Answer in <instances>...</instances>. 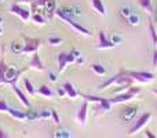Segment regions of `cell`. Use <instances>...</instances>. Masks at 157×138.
Segmentation results:
<instances>
[{"label":"cell","instance_id":"cell-9","mask_svg":"<svg viewBox=\"0 0 157 138\" xmlns=\"http://www.w3.org/2000/svg\"><path fill=\"white\" fill-rule=\"evenodd\" d=\"M25 72V69L22 70H17L14 66H8L7 68V72H6V81L10 84H14L17 83V80H18V77L22 75V73Z\"/></svg>","mask_w":157,"mask_h":138},{"label":"cell","instance_id":"cell-30","mask_svg":"<svg viewBox=\"0 0 157 138\" xmlns=\"http://www.w3.org/2000/svg\"><path fill=\"white\" fill-rule=\"evenodd\" d=\"M36 117H39V113L35 111V109H32V108H28V112H26V119H29V120H33V119H36Z\"/></svg>","mask_w":157,"mask_h":138},{"label":"cell","instance_id":"cell-8","mask_svg":"<svg viewBox=\"0 0 157 138\" xmlns=\"http://www.w3.org/2000/svg\"><path fill=\"white\" fill-rule=\"evenodd\" d=\"M62 21H65L66 24L69 25V26H72V28H73V29L76 30L77 33H81V35H84V36H88V37H91V36H92V33L90 32V30L87 29V28H84L83 25H80V24H78V22H76L73 18H65V19H62Z\"/></svg>","mask_w":157,"mask_h":138},{"label":"cell","instance_id":"cell-40","mask_svg":"<svg viewBox=\"0 0 157 138\" xmlns=\"http://www.w3.org/2000/svg\"><path fill=\"white\" fill-rule=\"evenodd\" d=\"M145 134H146V138H157L155 136V133H152L150 130H146V131H145Z\"/></svg>","mask_w":157,"mask_h":138},{"label":"cell","instance_id":"cell-22","mask_svg":"<svg viewBox=\"0 0 157 138\" xmlns=\"http://www.w3.org/2000/svg\"><path fill=\"white\" fill-rule=\"evenodd\" d=\"M149 33H150V37H152V44L157 46V32H156L155 25H153V22L150 19H149Z\"/></svg>","mask_w":157,"mask_h":138},{"label":"cell","instance_id":"cell-46","mask_svg":"<svg viewBox=\"0 0 157 138\" xmlns=\"http://www.w3.org/2000/svg\"><path fill=\"white\" fill-rule=\"evenodd\" d=\"M2 22H3V19H2V18H0V35H2V33H3V28H2Z\"/></svg>","mask_w":157,"mask_h":138},{"label":"cell","instance_id":"cell-37","mask_svg":"<svg viewBox=\"0 0 157 138\" xmlns=\"http://www.w3.org/2000/svg\"><path fill=\"white\" fill-rule=\"evenodd\" d=\"M152 64H153V68H157V49L153 51V60H152Z\"/></svg>","mask_w":157,"mask_h":138},{"label":"cell","instance_id":"cell-48","mask_svg":"<svg viewBox=\"0 0 157 138\" xmlns=\"http://www.w3.org/2000/svg\"><path fill=\"white\" fill-rule=\"evenodd\" d=\"M0 2H3V0H0Z\"/></svg>","mask_w":157,"mask_h":138},{"label":"cell","instance_id":"cell-33","mask_svg":"<svg viewBox=\"0 0 157 138\" xmlns=\"http://www.w3.org/2000/svg\"><path fill=\"white\" fill-rule=\"evenodd\" d=\"M110 41L114 44V46H117V44H121V41H123V37L120 35H113L110 37Z\"/></svg>","mask_w":157,"mask_h":138},{"label":"cell","instance_id":"cell-16","mask_svg":"<svg viewBox=\"0 0 157 138\" xmlns=\"http://www.w3.org/2000/svg\"><path fill=\"white\" fill-rule=\"evenodd\" d=\"M69 64L68 61V53H61V54H58V72L62 73L63 70H65L66 65Z\"/></svg>","mask_w":157,"mask_h":138},{"label":"cell","instance_id":"cell-47","mask_svg":"<svg viewBox=\"0 0 157 138\" xmlns=\"http://www.w3.org/2000/svg\"><path fill=\"white\" fill-rule=\"evenodd\" d=\"M153 94H156V95H157V89H155V90H153Z\"/></svg>","mask_w":157,"mask_h":138},{"label":"cell","instance_id":"cell-6","mask_svg":"<svg viewBox=\"0 0 157 138\" xmlns=\"http://www.w3.org/2000/svg\"><path fill=\"white\" fill-rule=\"evenodd\" d=\"M25 47L22 54H29V53H37L39 47H40L41 41L40 39H32V37H25Z\"/></svg>","mask_w":157,"mask_h":138},{"label":"cell","instance_id":"cell-18","mask_svg":"<svg viewBox=\"0 0 157 138\" xmlns=\"http://www.w3.org/2000/svg\"><path fill=\"white\" fill-rule=\"evenodd\" d=\"M63 89H65V91H66V95H68L69 98H72V100H75V98L78 95V93L76 91V89L73 87V84H71L69 81H66V83H63Z\"/></svg>","mask_w":157,"mask_h":138},{"label":"cell","instance_id":"cell-38","mask_svg":"<svg viewBox=\"0 0 157 138\" xmlns=\"http://www.w3.org/2000/svg\"><path fill=\"white\" fill-rule=\"evenodd\" d=\"M33 2H36V0H15L17 4H32Z\"/></svg>","mask_w":157,"mask_h":138},{"label":"cell","instance_id":"cell-36","mask_svg":"<svg viewBox=\"0 0 157 138\" xmlns=\"http://www.w3.org/2000/svg\"><path fill=\"white\" fill-rule=\"evenodd\" d=\"M57 94L58 95H59V97H68V95H66V91H65V89H63V87L62 86H61L59 87V89H58V91H57Z\"/></svg>","mask_w":157,"mask_h":138},{"label":"cell","instance_id":"cell-32","mask_svg":"<svg viewBox=\"0 0 157 138\" xmlns=\"http://www.w3.org/2000/svg\"><path fill=\"white\" fill-rule=\"evenodd\" d=\"M39 117H40V119H48V117H51V111H48V109L40 111L39 112Z\"/></svg>","mask_w":157,"mask_h":138},{"label":"cell","instance_id":"cell-26","mask_svg":"<svg viewBox=\"0 0 157 138\" xmlns=\"http://www.w3.org/2000/svg\"><path fill=\"white\" fill-rule=\"evenodd\" d=\"M120 13H121V15H123V17L128 18V17H130L131 14H134V8L131 7V6H123V7L120 8Z\"/></svg>","mask_w":157,"mask_h":138},{"label":"cell","instance_id":"cell-43","mask_svg":"<svg viewBox=\"0 0 157 138\" xmlns=\"http://www.w3.org/2000/svg\"><path fill=\"white\" fill-rule=\"evenodd\" d=\"M84 61H86V60H84V57H83V55H80V57H78V58H76V61H75V62L80 65V64H83Z\"/></svg>","mask_w":157,"mask_h":138},{"label":"cell","instance_id":"cell-45","mask_svg":"<svg viewBox=\"0 0 157 138\" xmlns=\"http://www.w3.org/2000/svg\"><path fill=\"white\" fill-rule=\"evenodd\" d=\"M0 138H8V136H7V133H4V131L0 128Z\"/></svg>","mask_w":157,"mask_h":138},{"label":"cell","instance_id":"cell-24","mask_svg":"<svg viewBox=\"0 0 157 138\" xmlns=\"http://www.w3.org/2000/svg\"><path fill=\"white\" fill-rule=\"evenodd\" d=\"M24 86H25V89H26V91L29 93V95H35V94H36L35 87H33L32 81H30L28 77H25V79H24Z\"/></svg>","mask_w":157,"mask_h":138},{"label":"cell","instance_id":"cell-4","mask_svg":"<svg viewBox=\"0 0 157 138\" xmlns=\"http://www.w3.org/2000/svg\"><path fill=\"white\" fill-rule=\"evenodd\" d=\"M150 119H152V115H150V113L141 115V116H139L138 119L134 122V124L130 127V130H128V136H134V134H136L138 131H141L142 128H144L145 126L149 123Z\"/></svg>","mask_w":157,"mask_h":138},{"label":"cell","instance_id":"cell-25","mask_svg":"<svg viewBox=\"0 0 157 138\" xmlns=\"http://www.w3.org/2000/svg\"><path fill=\"white\" fill-rule=\"evenodd\" d=\"M91 69L94 70L97 75H101V76L106 73V69H105V66H103L102 64H92V65H91Z\"/></svg>","mask_w":157,"mask_h":138},{"label":"cell","instance_id":"cell-12","mask_svg":"<svg viewBox=\"0 0 157 138\" xmlns=\"http://www.w3.org/2000/svg\"><path fill=\"white\" fill-rule=\"evenodd\" d=\"M11 87H13V91H14V94L18 97V100L21 101V104L25 106V108H30V102H29V100L26 98V95L24 94V93L21 91V89H19L18 86H17V83H14V84H11Z\"/></svg>","mask_w":157,"mask_h":138},{"label":"cell","instance_id":"cell-11","mask_svg":"<svg viewBox=\"0 0 157 138\" xmlns=\"http://www.w3.org/2000/svg\"><path fill=\"white\" fill-rule=\"evenodd\" d=\"M99 43L97 44V49L98 50H110V49H114V44L110 41V39H106L105 33L102 32V30H99Z\"/></svg>","mask_w":157,"mask_h":138},{"label":"cell","instance_id":"cell-13","mask_svg":"<svg viewBox=\"0 0 157 138\" xmlns=\"http://www.w3.org/2000/svg\"><path fill=\"white\" fill-rule=\"evenodd\" d=\"M57 2L55 0H47L46 6H44V11L47 14V18H52L57 13Z\"/></svg>","mask_w":157,"mask_h":138},{"label":"cell","instance_id":"cell-10","mask_svg":"<svg viewBox=\"0 0 157 138\" xmlns=\"http://www.w3.org/2000/svg\"><path fill=\"white\" fill-rule=\"evenodd\" d=\"M87 113H88V102H87V101H84V102L80 105V108H78V111L76 113V120L80 123L81 126H86V123H87Z\"/></svg>","mask_w":157,"mask_h":138},{"label":"cell","instance_id":"cell-15","mask_svg":"<svg viewBox=\"0 0 157 138\" xmlns=\"http://www.w3.org/2000/svg\"><path fill=\"white\" fill-rule=\"evenodd\" d=\"M136 111H138L136 106H128V108H124L123 109V119H124L125 122H131V120H134V117L136 116Z\"/></svg>","mask_w":157,"mask_h":138},{"label":"cell","instance_id":"cell-41","mask_svg":"<svg viewBox=\"0 0 157 138\" xmlns=\"http://www.w3.org/2000/svg\"><path fill=\"white\" fill-rule=\"evenodd\" d=\"M48 77H50V80L54 83V81H57V75L55 73H52V72H50V75H48Z\"/></svg>","mask_w":157,"mask_h":138},{"label":"cell","instance_id":"cell-3","mask_svg":"<svg viewBox=\"0 0 157 138\" xmlns=\"http://www.w3.org/2000/svg\"><path fill=\"white\" fill-rule=\"evenodd\" d=\"M128 76L132 79L134 81H139V83H149V81L155 80V75L152 72H146V70H127Z\"/></svg>","mask_w":157,"mask_h":138},{"label":"cell","instance_id":"cell-27","mask_svg":"<svg viewBox=\"0 0 157 138\" xmlns=\"http://www.w3.org/2000/svg\"><path fill=\"white\" fill-rule=\"evenodd\" d=\"M138 2L144 10H146L147 13H152V0H138Z\"/></svg>","mask_w":157,"mask_h":138},{"label":"cell","instance_id":"cell-42","mask_svg":"<svg viewBox=\"0 0 157 138\" xmlns=\"http://www.w3.org/2000/svg\"><path fill=\"white\" fill-rule=\"evenodd\" d=\"M71 133L68 130H62V138H71Z\"/></svg>","mask_w":157,"mask_h":138},{"label":"cell","instance_id":"cell-17","mask_svg":"<svg viewBox=\"0 0 157 138\" xmlns=\"http://www.w3.org/2000/svg\"><path fill=\"white\" fill-rule=\"evenodd\" d=\"M7 113L10 115V116H13L14 119H17V120H25L26 119V113H25V112L19 111V109H14V108H11V106L8 108Z\"/></svg>","mask_w":157,"mask_h":138},{"label":"cell","instance_id":"cell-28","mask_svg":"<svg viewBox=\"0 0 157 138\" xmlns=\"http://www.w3.org/2000/svg\"><path fill=\"white\" fill-rule=\"evenodd\" d=\"M32 19H33V21H35L37 25H44V24H46V18H44L43 15H40L39 13L32 14Z\"/></svg>","mask_w":157,"mask_h":138},{"label":"cell","instance_id":"cell-39","mask_svg":"<svg viewBox=\"0 0 157 138\" xmlns=\"http://www.w3.org/2000/svg\"><path fill=\"white\" fill-rule=\"evenodd\" d=\"M72 11H73V15H81L80 8L76 7V6H73V7H72Z\"/></svg>","mask_w":157,"mask_h":138},{"label":"cell","instance_id":"cell-19","mask_svg":"<svg viewBox=\"0 0 157 138\" xmlns=\"http://www.w3.org/2000/svg\"><path fill=\"white\" fill-rule=\"evenodd\" d=\"M36 93H37L39 95H43V97H47V98H51V97H54L55 95V93L52 91L48 86H46V84H43V86L39 87V90Z\"/></svg>","mask_w":157,"mask_h":138},{"label":"cell","instance_id":"cell-34","mask_svg":"<svg viewBox=\"0 0 157 138\" xmlns=\"http://www.w3.org/2000/svg\"><path fill=\"white\" fill-rule=\"evenodd\" d=\"M48 43L51 44V46H59V44L62 43V39H61V37H50L48 39Z\"/></svg>","mask_w":157,"mask_h":138},{"label":"cell","instance_id":"cell-7","mask_svg":"<svg viewBox=\"0 0 157 138\" xmlns=\"http://www.w3.org/2000/svg\"><path fill=\"white\" fill-rule=\"evenodd\" d=\"M134 97H135V95H134L130 90H127V91L121 93V94H114V97L109 98V101H110L112 105H113V104H125V102H128V101L134 100Z\"/></svg>","mask_w":157,"mask_h":138},{"label":"cell","instance_id":"cell-1","mask_svg":"<svg viewBox=\"0 0 157 138\" xmlns=\"http://www.w3.org/2000/svg\"><path fill=\"white\" fill-rule=\"evenodd\" d=\"M134 80L128 76L127 70H121L119 72L117 75L112 76L109 80H106L105 83H102L99 86V90H103V89H108L110 86H132Z\"/></svg>","mask_w":157,"mask_h":138},{"label":"cell","instance_id":"cell-44","mask_svg":"<svg viewBox=\"0 0 157 138\" xmlns=\"http://www.w3.org/2000/svg\"><path fill=\"white\" fill-rule=\"evenodd\" d=\"M54 137L55 138H62V130H58L54 133Z\"/></svg>","mask_w":157,"mask_h":138},{"label":"cell","instance_id":"cell-20","mask_svg":"<svg viewBox=\"0 0 157 138\" xmlns=\"http://www.w3.org/2000/svg\"><path fill=\"white\" fill-rule=\"evenodd\" d=\"M91 6L95 11H97L99 15H105L106 11H105V6H103L102 0H91Z\"/></svg>","mask_w":157,"mask_h":138},{"label":"cell","instance_id":"cell-21","mask_svg":"<svg viewBox=\"0 0 157 138\" xmlns=\"http://www.w3.org/2000/svg\"><path fill=\"white\" fill-rule=\"evenodd\" d=\"M8 66L6 65L4 58H0V84H6V72H7Z\"/></svg>","mask_w":157,"mask_h":138},{"label":"cell","instance_id":"cell-35","mask_svg":"<svg viewBox=\"0 0 157 138\" xmlns=\"http://www.w3.org/2000/svg\"><path fill=\"white\" fill-rule=\"evenodd\" d=\"M8 108H10V106L7 105V102H6L4 100H0V112H7Z\"/></svg>","mask_w":157,"mask_h":138},{"label":"cell","instance_id":"cell-14","mask_svg":"<svg viewBox=\"0 0 157 138\" xmlns=\"http://www.w3.org/2000/svg\"><path fill=\"white\" fill-rule=\"evenodd\" d=\"M29 66L35 70H40V72L44 70V65H43V62H41L40 57H39V53H33L32 60H30V62H29Z\"/></svg>","mask_w":157,"mask_h":138},{"label":"cell","instance_id":"cell-2","mask_svg":"<svg viewBox=\"0 0 157 138\" xmlns=\"http://www.w3.org/2000/svg\"><path fill=\"white\" fill-rule=\"evenodd\" d=\"M81 97L84 98V100L87 101V102H97L98 106L95 108V111H97V113H103V112H108L110 111L112 108V104L110 101H109V98H102V97H97V95H81Z\"/></svg>","mask_w":157,"mask_h":138},{"label":"cell","instance_id":"cell-29","mask_svg":"<svg viewBox=\"0 0 157 138\" xmlns=\"http://www.w3.org/2000/svg\"><path fill=\"white\" fill-rule=\"evenodd\" d=\"M11 47H13V51L14 53H24V47H25V44H21V43H18V41H13V44H11Z\"/></svg>","mask_w":157,"mask_h":138},{"label":"cell","instance_id":"cell-23","mask_svg":"<svg viewBox=\"0 0 157 138\" xmlns=\"http://www.w3.org/2000/svg\"><path fill=\"white\" fill-rule=\"evenodd\" d=\"M127 21H128V24H130V25H132V26H136V25L141 24V17H139L136 13H134V14H131V15L128 17Z\"/></svg>","mask_w":157,"mask_h":138},{"label":"cell","instance_id":"cell-5","mask_svg":"<svg viewBox=\"0 0 157 138\" xmlns=\"http://www.w3.org/2000/svg\"><path fill=\"white\" fill-rule=\"evenodd\" d=\"M10 11L13 14H15V15H18L24 22H28L30 18H32V11L28 10V8H25V7H22L21 4H17V3L11 6Z\"/></svg>","mask_w":157,"mask_h":138},{"label":"cell","instance_id":"cell-31","mask_svg":"<svg viewBox=\"0 0 157 138\" xmlns=\"http://www.w3.org/2000/svg\"><path fill=\"white\" fill-rule=\"evenodd\" d=\"M51 119H52V122H54L55 124H59V123H61L59 115H58V112L55 111V109H51Z\"/></svg>","mask_w":157,"mask_h":138}]
</instances>
